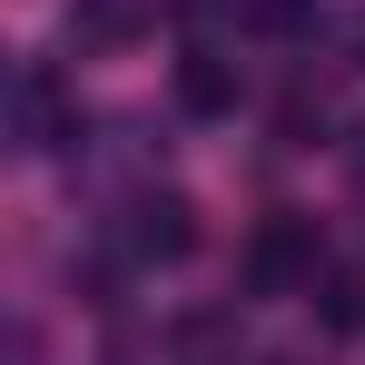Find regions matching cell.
I'll list each match as a JSON object with an SVG mask.
<instances>
[{"instance_id": "7a4b0ae2", "label": "cell", "mask_w": 365, "mask_h": 365, "mask_svg": "<svg viewBox=\"0 0 365 365\" xmlns=\"http://www.w3.org/2000/svg\"><path fill=\"white\" fill-rule=\"evenodd\" d=\"M128 247H138V257H158V267H168V257H187V247H197V207H187L178 187L138 197V207H128Z\"/></svg>"}, {"instance_id": "5b68a950", "label": "cell", "mask_w": 365, "mask_h": 365, "mask_svg": "<svg viewBox=\"0 0 365 365\" xmlns=\"http://www.w3.org/2000/svg\"><path fill=\"white\" fill-rule=\"evenodd\" d=\"M306 297H316V316H326L336 336H356V326H365V267H326Z\"/></svg>"}, {"instance_id": "277c9868", "label": "cell", "mask_w": 365, "mask_h": 365, "mask_svg": "<svg viewBox=\"0 0 365 365\" xmlns=\"http://www.w3.org/2000/svg\"><path fill=\"white\" fill-rule=\"evenodd\" d=\"M178 109H187V119H227V109H237V69L207 60V50L178 60Z\"/></svg>"}, {"instance_id": "8992f818", "label": "cell", "mask_w": 365, "mask_h": 365, "mask_svg": "<svg viewBox=\"0 0 365 365\" xmlns=\"http://www.w3.org/2000/svg\"><path fill=\"white\" fill-rule=\"evenodd\" d=\"M306 20H316L306 0H247V30H267V40H297Z\"/></svg>"}, {"instance_id": "6da1fadb", "label": "cell", "mask_w": 365, "mask_h": 365, "mask_svg": "<svg viewBox=\"0 0 365 365\" xmlns=\"http://www.w3.org/2000/svg\"><path fill=\"white\" fill-rule=\"evenodd\" d=\"M326 277V247H316V217H297V207H277L257 237H247V287L257 297H297V287H316Z\"/></svg>"}, {"instance_id": "52a82bcc", "label": "cell", "mask_w": 365, "mask_h": 365, "mask_svg": "<svg viewBox=\"0 0 365 365\" xmlns=\"http://www.w3.org/2000/svg\"><path fill=\"white\" fill-rule=\"evenodd\" d=\"M277 128H287V148H316V138H326V99H287V109H277Z\"/></svg>"}, {"instance_id": "3957f363", "label": "cell", "mask_w": 365, "mask_h": 365, "mask_svg": "<svg viewBox=\"0 0 365 365\" xmlns=\"http://www.w3.org/2000/svg\"><path fill=\"white\" fill-rule=\"evenodd\" d=\"M138 40H148L138 0H79L69 10V50H138Z\"/></svg>"}]
</instances>
